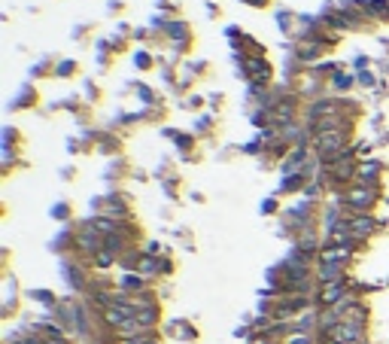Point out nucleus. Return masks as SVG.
Wrapping results in <instances>:
<instances>
[{
    "label": "nucleus",
    "mask_w": 389,
    "mask_h": 344,
    "mask_svg": "<svg viewBox=\"0 0 389 344\" xmlns=\"http://www.w3.org/2000/svg\"><path fill=\"white\" fill-rule=\"evenodd\" d=\"M119 344H158V339L152 332H146V335H137V339H122Z\"/></svg>",
    "instance_id": "19"
},
{
    "label": "nucleus",
    "mask_w": 389,
    "mask_h": 344,
    "mask_svg": "<svg viewBox=\"0 0 389 344\" xmlns=\"http://www.w3.org/2000/svg\"><path fill=\"white\" fill-rule=\"evenodd\" d=\"M146 286V277H140V275H125L122 277V293L125 290H143Z\"/></svg>",
    "instance_id": "16"
},
{
    "label": "nucleus",
    "mask_w": 389,
    "mask_h": 344,
    "mask_svg": "<svg viewBox=\"0 0 389 344\" xmlns=\"http://www.w3.org/2000/svg\"><path fill=\"white\" fill-rule=\"evenodd\" d=\"M331 339H338V341H344V344H362L365 341V323L341 320V326L331 332Z\"/></svg>",
    "instance_id": "5"
},
{
    "label": "nucleus",
    "mask_w": 389,
    "mask_h": 344,
    "mask_svg": "<svg viewBox=\"0 0 389 344\" xmlns=\"http://www.w3.org/2000/svg\"><path fill=\"white\" fill-rule=\"evenodd\" d=\"M167 34H171V37H186V25H167Z\"/></svg>",
    "instance_id": "21"
},
{
    "label": "nucleus",
    "mask_w": 389,
    "mask_h": 344,
    "mask_svg": "<svg viewBox=\"0 0 389 344\" xmlns=\"http://www.w3.org/2000/svg\"><path fill=\"white\" fill-rule=\"evenodd\" d=\"M310 128H314V135H325V131H350V119L335 113V116H325V119L310 122Z\"/></svg>",
    "instance_id": "10"
},
{
    "label": "nucleus",
    "mask_w": 389,
    "mask_h": 344,
    "mask_svg": "<svg viewBox=\"0 0 389 344\" xmlns=\"http://www.w3.org/2000/svg\"><path fill=\"white\" fill-rule=\"evenodd\" d=\"M134 271H137L140 277H155L161 271V262H155V256H140L137 268H134Z\"/></svg>",
    "instance_id": "14"
},
{
    "label": "nucleus",
    "mask_w": 389,
    "mask_h": 344,
    "mask_svg": "<svg viewBox=\"0 0 389 344\" xmlns=\"http://www.w3.org/2000/svg\"><path fill=\"white\" fill-rule=\"evenodd\" d=\"M104 250H110V253H119V250H125V238L119 235H110V238H104Z\"/></svg>",
    "instance_id": "17"
},
{
    "label": "nucleus",
    "mask_w": 389,
    "mask_h": 344,
    "mask_svg": "<svg viewBox=\"0 0 389 344\" xmlns=\"http://www.w3.org/2000/svg\"><path fill=\"white\" fill-rule=\"evenodd\" d=\"M377 180H380V165H377V161H365V165H359L356 183H362V186H377Z\"/></svg>",
    "instance_id": "13"
},
{
    "label": "nucleus",
    "mask_w": 389,
    "mask_h": 344,
    "mask_svg": "<svg viewBox=\"0 0 389 344\" xmlns=\"http://www.w3.org/2000/svg\"><path fill=\"white\" fill-rule=\"evenodd\" d=\"M70 70H73V65H70V61H64V65L58 67V73H70Z\"/></svg>",
    "instance_id": "24"
},
{
    "label": "nucleus",
    "mask_w": 389,
    "mask_h": 344,
    "mask_svg": "<svg viewBox=\"0 0 389 344\" xmlns=\"http://www.w3.org/2000/svg\"><path fill=\"white\" fill-rule=\"evenodd\" d=\"M76 247H80L82 253H91V256H97V253L104 250V235H97L91 226H86L76 235Z\"/></svg>",
    "instance_id": "8"
},
{
    "label": "nucleus",
    "mask_w": 389,
    "mask_h": 344,
    "mask_svg": "<svg viewBox=\"0 0 389 344\" xmlns=\"http://www.w3.org/2000/svg\"><path fill=\"white\" fill-rule=\"evenodd\" d=\"M356 80H359V82H362V86H374V76H371V73H368V70H362V73H359V76H356Z\"/></svg>",
    "instance_id": "22"
},
{
    "label": "nucleus",
    "mask_w": 389,
    "mask_h": 344,
    "mask_svg": "<svg viewBox=\"0 0 389 344\" xmlns=\"http://www.w3.org/2000/svg\"><path fill=\"white\" fill-rule=\"evenodd\" d=\"M380 222L374 220L371 214H350L346 216V229H350V235L356 238V241H368V238L377 231Z\"/></svg>",
    "instance_id": "3"
},
{
    "label": "nucleus",
    "mask_w": 389,
    "mask_h": 344,
    "mask_svg": "<svg viewBox=\"0 0 389 344\" xmlns=\"http://www.w3.org/2000/svg\"><path fill=\"white\" fill-rule=\"evenodd\" d=\"M283 344H314V335L310 332H292Z\"/></svg>",
    "instance_id": "18"
},
{
    "label": "nucleus",
    "mask_w": 389,
    "mask_h": 344,
    "mask_svg": "<svg viewBox=\"0 0 389 344\" xmlns=\"http://www.w3.org/2000/svg\"><path fill=\"white\" fill-rule=\"evenodd\" d=\"M320 344H344V341H338V339H331V335H325V339Z\"/></svg>",
    "instance_id": "25"
},
{
    "label": "nucleus",
    "mask_w": 389,
    "mask_h": 344,
    "mask_svg": "<svg viewBox=\"0 0 389 344\" xmlns=\"http://www.w3.org/2000/svg\"><path fill=\"white\" fill-rule=\"evenodd\" d=\"M346 140H350V131H325V135H314V150L320 152L322 161H331L344 150H350Z\"/></svg>",
    "instance_id": "2"
},
{
    "label": "nucleus",
    "mask_w": 389,
    "mask_h": 344,
    "mask_svg": "<svg viewBox=\"0 0 389 344\" xmlns=\"http://www.w3.org/2000/svg\"><path fill=\"white\" fill-rule=\"evenodd\" d=\"M150 65H152V58H150L146 52H140V55H137V67H150Z\"/></svg>",
    "instance_id": "23"
},
{
    "label": "nucleus",
    "mask_w": 389,
    "mask_h": 344,
    "mask_svg": "<svg viewBox=\"0 0 389 344\" xmlns=\"http://www.w3.org/2000/svg\"><path fill=\"white\" fill-rule=\"evenodd\" d=\"M295 55H298V61H316L322 55V43L320 40H301L298 46H295Z\"/></svg>",
    "instance_id": "12"
},
{
    "label": "nucleus",
    "mask_w": 389,
    "mask_h": 344,
    "mask_svg": "<svg viewBox=\"0 0 389 344\" xmlns=\"http://www.w3.org/2000/svg\"><path fill=\"white\" fill-rule=\"evenodd\" d=\"M244 73L250 76L256 86H265L271 80V65L265 58H244Z\"/></svg>",
    "instance_id": "7"
},
{
    "label": "nucleus",
    "mask_w": 389,
    "mask_h": 344,
    "mask_svg": "<svg viewBox=\"0 0 389 344\" xmlns=\"http://www.w3.org/2000/svg\"><path fill=\"white\" fill-rule=\"evenodd\" d=\"M335 113H341V104L331 101V98H316V101H310V107H307L310 122H316V119H325V116H335Z\"/></svg>",
    "instance_id": "9"
},
{
    "label": "nucleus",
    "mask_w": 389,
    "mask_h": 344,
    "mask_svg": "<svg viewBox=\"0 0 389 344\" xmlns=\"http://www.w3.org/2000/svg\"><path fill=\"white\" fill-rule=\"evenodd\" d=\"M344 271H346V265H335V262H320L316 265V284H335V280H344Z\"/></svg>",
    "instance_id": "11"
},
{
    "label": "nucleus",
    "mask_w": 389,
    "mask_h": 344,
    "mask_svg": "<svg viewBox=\"0 0 389 344\" xmlns=\"http://www.w3.org/2000/svg\"><path fill=\"white\" fill-rule=\"evenodd\" d=\"M316 259L320 262H335V265H350L353 259V247H344V244H325L316 253Z\"/></svg>",
    "instance_id": "6"
},
{
    "label": "nucleus",
    "mask_w": 389,
    "mask_h": 344,
    "mask_svg": "<svg viewBox=\"0 0 389 344\" xmlns=\"http://www.w3.org/2000/svg\"><path fill=\"white\" fill-rule=\"evenodd\" d=\"M377 198H380V192H377V186H362V183H353L346 192L338 198V205H344V207H350L353 214H371L374 205H377Z\"/></svg>",
    "instance_id": "1"
},
{
    "label": "nucleus",
    "mask_w": 389,
    "mask_h": 344,
    "mask_svg": "<svg viewBox=\"0 0 389 344\" xmlns=\"http://www.w3.org/2000/svg\"><path fill=\"white\" fill-rule=\"evenodd\" d=\"M344 299H346V284H344V280L322 284L320 293H316V305H320V308H338Z\"/></svg>",
    "instance_id": "4"
},
{
    "label": "nucleus",
    "mask_w": 389,
    "mask_h": 344,
    "mask_svg": "<svg viewBox=\"0 0 389 344\" xmlns=\"http://www.w3.org/2000/svg\"><path fill=\"white\" fill-rule=\"evenodd\" d=\"M331 86H335L338 92H346V89L353 86V76L350 73H341V70H335V73H331Z\"/></svg>",
    "instance_id": "15"
},
{
    "label": "nucleus",
    "mask_w": 389,
    "mask_h": 344,
    "mask_svg": "<svg viewBox=\"0 0 389 344\" xmlns=\"http://www.w3.org/2000/svg\"><path fill=\"white\" fill-rule=\"evenodd\" d=\"M113 256H116V253H110V250H101V253H97V256H95V262L101 265V268H107V265H113Z\"/></svg>",
    "instance_id": "20"
}]
</instances>
